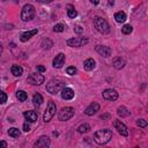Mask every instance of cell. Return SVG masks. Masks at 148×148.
I'll return each instance as SVG.
<instances>
[{"instance_id": "f1b7e54d", "label": "cell", "mask_w": 148, "mask_h": 148, "mask_svg": "<svg viewBox=\"0 0 148 148\" xmlns=\"http://www.w3.org/2000/svg\"><path fill=\"white\" fill-rule=\"evenodd\" d=\"M52 45H53V43H52L50 39H44V40H43V43H42V47H43L44 50H45V49H47V50H49V49H51V46H52Z\"/></svg>"}, {"instance_id": "ba28073f", "label": "cell", "mask_w": 148, "mask_h": 148, "mask_svg": "<svg viewBox=\"0 0 148 148\" xmlns=\"http://www.w3.org/2000/svg\"><path fill=\"white\" fill-rule=\"evenodd\" d=\"M88 43V39L86 37H79V38H69L67 40V45L72 46V47H79V46H83Z\"/></svg>"}, {"instance_id": "e575fe53", "label": "cell", "mask_w": 148, "mask_h": 148, "mask_svg": "<svg viewBox=\"0 0 148 148\" xmlns=\"http://www.w3.org/2000/svg\"><path fill=\"white\" fill-rule=\"evenodd\" d=\"M23 130H24L25 132H29V131H30V125L28 124V121H25V123L23 124Z\"/></svg>"}, {"instance_id": "7402d4cb", "label": "cell", "mask_w": 148, "mask_h": 148, "mask_svg": "<svg viewBox=\"0 0 148 148\" xmlns=\"http://www.w3.org/2000/svg\"><path fill=\"white\" fill-rule=\"evenodd\" d=\"M43 96L39 94V92H37V94H35L34 95V97H32V102H34V104L36 105V106H39L42 103H43Z\"/></svg>"}, {"instance_id": "2e32d148", "label": "cell", "mask_w": 148, "mask_h": 148, "mask_svg": "<svg viewBox=\"0 0 148 148\" xmlns=\"http://www.w3.org/2000/svg\"><path fill=\"white\" fill-rule=\"evenodd\" d=\"M50 143H51L50 139H49L47 136L43 135V136H40V138L35 142V147H49Z\"/></svg>"}, {"instance_id": "603a6c76", "label": "cell", "mask_w": 148, "mask_h": 148, "mask_svg": "<svg viewBox=\"0 0 148 148\" xmlns=\"http://www.w3.org/2000/svg\"><path fill=\"white\" fill-rule=\"evenodd\" d=\"M117 113L120 116V117H128L131 114V112L125 108V106H119L118 110H117Z\"/></svg>"}, {"instance_id": "3957f363", "label": "cell", "mask_w": 148, "mask_h": 148, "mask_svg": "<svg viewBox=\"0 0 148 148\" xmlns=\"http://www.w3.org/2000/svg\"><path fill=\"white\" fill-rule=\"evenodd\" d=\"M94 25L95 28L97 29V31L102 32V34H109L110 32V25L109 23L106 22L105 18L103 17H99V16H96L94 18Z\"/></svg>"}, {"instance_id": "4fadbf2b", "label": "cell", "mask_w": 148, "mask_h": 148, "mask_svg": "<svg viewBox=\"0 0 148 148\" xmlns=\"http://www.w3.org/2000/svg\"><path fill=\"white\" fill-rule=\"evenodd\" d=\"M23 116H24V118H25V120H27L28 123H35V121L37 120V118H38L37 112H36V111H32V110L25 111V112L23 113Z\"/></svg>"}, {"instance_id": "f546056e", "label": "cell", "mask_w": 148, "mask_h": 148, "mask_svg": "<svg viewBox=\"0 0 148 148\" xmlns=\"http://www.w3.org/2000/svg\"><path fill=\"white\" fill-rule=\"evenodd\" d=\"M64 29H65V25L61 24V23H58V24H56L53 27V31L54 32H61V31H64Z\"/></svg>"}, {"instance_id": "5bb4252c", "label": "cell", "mask_w": 148, "mask_h": 148, "mask_svg": "<svg viewBox=\"0 0 148 148\" xmlns=\"http://www.w3.org/2000/svg\"><path fill=\"white\" fill-rule=\"evenodd\" d=\"M101 56L103 57H109L111 56V49L109 46H105V45H97L96 49H95Z\"/></svg>"}, {"instance_id": "e0dca14e", "label": "cell", "mask_w": 148, "mask_h": 148, "mask_svg": "<svg viewBox=\"0 0 148 148\" xmlns=\"http://www.w3.org/2000/svg\"><path fill=\"white\" fill-rule=\"evenodd\" d=\"M37 32H38V30H37V29H34V30H29V31H25V32H23V34L21 35L20 39H21V42H27V40H28V39H30L32 36H35Z\"/></svg>"}, {"instance_id": "d6986e66", "label": "cell", "mask_w": 148, "mask_h": 148, "mask_svg": "<svg viewBox=\"0 0 148 148\" xmlns=\"http://www.w3.org/2000/svg\"><path fill=\"white\" fill-rule=\"evenodd\" d=\"M95 66H96V62L92 58H89L83 62V67H84L86 71H91V69L95 68Z\"/></svg>"}, {"instance_id": "9c48e42d", "label": "cell", "mask_w": 148, "mask_h": 148, "mask_svg": "<svg viewBox=\"0 0 148 148\" xmlns=\"http://www.w3.org/2000/svg\"><path fill=\"white\" fill-rule=\"evenodd\" d=\"M113 126H114V128L118 131L119 134H121V135H124V136H127V135H128L127 127H126L125 124H123L120 120H114V121H113Z\"/></svg>"}, {"instance_id": "60d3db41", "label": "cell", "mask_w": 148, "mask_h": 148, "mask_svg": "<svg viewBox=\"0 0 148 148\" xmlns=\"http://www.w3.org/2000/svg\"><path fill=\"white\" fill-rule=\"evenodd\" d=\"M1 52H2V45L0 44V54H1Z\"/></svg>"}, {"instance_id": "ab89813d", "label": "cell", "mask_w": 148, "mask_h": 148, "mask_svg": "<svg viewBox=\"0 0 148 148\" xmlns=\"http://www.w3.org/2000/svg\"><path fill=\"white\" fill-rule=\"evenodd\" d=\"M110 116L109 114H104V116H102V118H109Z\"/></svg>"}, {"instance_id": "7a4b0ae2", "label": "cell", "mask_w": 148, "mask_h": 148, "mask_svg": "<svg viewBox=\"0 0 148 148\" xmlns=\"http://www.w3.org/2000/svg\"><path fill=\"white\" fill-rule=\"evenodd\" d=\"M65 87H66V82L64 80H61V79H54V80L49 81V83L46 84V90L50 94L54 95V94L61 91V89L65 88Z\"/></svg>"}, {"instance_id": "cb8c5ba5", "label": "cell", "mask_w": 148, "mask_h": 148, "mask_svg": "<svg viewBox=\"0 0 148 148\" xmlns=\"http://www.w3.org/2000/svg\"><path fill=\"white\" fill-rule=\"evenodd\" d=\"M8 134H9V136H12V138H18L21 133H20L18 128H16V127H12V128L8 130Z\"/></svg>"}, {"instance_id": "74e56055", "label": "cell", "mask_w": 148, "mask_h": 148, "mask_svg": "<svg viewBox=\"0 0 148 148\" xmlns=\"http://www.w3.org/2000/svg\"><path fill=\"white\" fill-rule=\"evenodd\" d=\"M0 147H2V148H6V147H7V142H6V141H2V140H0Z\"/></svg>"}, {"instance_id": "7c38bea8", "label": "cell", "mask_w": 148, "mask_h": 148, "mask_svg": "<svg viewBox=\"0 0 148 148\" xmlns=\"http://www.w3.org/2000/svg\"><path fill=\"white\" fill-rule=\"evenodd\" d=\"M99 104L97 103V102H92L86 110H84V113L87 114V116H92V114H95L97 111H99Z\"/></svg>"}, {"instance_id": "9a60e30c", "label": "cell", "mask_w": 148, "mask_h": 148, "mask_svg": "<svg viewBox=\"0 0 148 148\" xmlns=\"http://www.w3.org/2000/svg\"><path fill=\"white\" fill-rule=\"evenodd\" d=\"M61 97L64 98V99H72L73 97H74V90L73 89H71V88H68V87H65V88H62L61 89Z\"/></svg>"}, {"instance_id": "4316f807", "label": "cell", "mask_w": 148, "mask_h": 148, "mask_svg": "<svg viewBox=\"0 0 148 148\" xmlns=\"http://www.w3.org/2000/svg\"><path fill=\"white\" fill-rule=\"evenodd\" d=\"M67 15L71 17V18H74V17H76V15H77V12L73 8V7H68V9H67Z\"/></svg>"}, {"instance_id": "d590c367", "label": "cell", "mask_w": 148, "mask_h": 148, "mask_svg": "<svg viewBox=\"0 0 148 148\" xmlns=\"http://www.w3.org/2000/svg\"><path fill=\"white\" fill-rule=\"evenodd\" d=\"M36 68H37V71H38V72H42V73H43V72H45V67H44V66H42V65H38Z\"/></svg>"}, {"instance_id": "83f0119b", "label": "cell", "mask_w": 148, "mask_h": 148, "mask_svg": "<svg viewBox=\"0 0 148 148\" xmlns=\"http://www.w3.org/2000/svg\"><path fill=\"white\" fill-rule=\"evenodd\" d=\"M121 31H123V34L128 35V34H131V32L133 31V28H132V25H130V24H125V25L121 28Z\"/></svg>"}, {"instance_id": "f35d334b", "label": "cell", "mask_w": 148, "mask_h": 148, "mask_svg": "<svg viewBox=\"0 0 148 148\" xmlns=\"http://www.w3.org/2000/svg\"><path fill=\"white\" fill-rule=\"evenodd\" d=\"M90 1H91V2L94 3V5H97V3L99 2V0H90Z\"/></svg>"}, {"instance_id": "52a82bcc", "label": "cell", "mask_w": 148, "mask_h": 148, "mask_svg": "<svg viewBox=\"0 0 148 148\" xmlns=\"http://www.w3.org/2000/svg\"><path fill=\"white\" fill-rule=\"evenodd\" d=\"M28 83L32 84V86H40L44 81H45V77L42 75V74H38V73H32L28 76L27 79Z\"/></svg>"}, {"instance_id": "44dd1931", "label": "cell", "mask_w": 148, "mask_h": 148, "mask_svg": "<svg viewBox=\"0 0 148 148\" xmlns=\"http://www.w3.org/2000/svg\"><path fill=\"white\" fill-rule=\"evenodd\" d=\"M114 18L118 23H124L126 21V14L124 12H117L114 14Z\"/></svg>"}, {"instance_id": "5b68a950", "label": "cell", "mask_w": 148, "mask_h": 148, "mask_svg": "<svg viewBox=\"0 0 148 148\" xmlns=\"http://www.w3.org/2000/svg\"><path fill=\"white\" fill-rule=\"evenodd\" d=\"M56 111H57V106H56V104H54L52 101H50V102L47 103V108H46L45 113H44V116H43L44 121H45V123L50 121V120L52 119V117L54 116Z\"/></svg>"}, {"instance_id": "8d00e7d4", "label": "cell", "mask_w": 148, "mask_h": 148, "mask_svg": "<svg viewBox=\"0 0 148 148\" xmlns=\"http://www.w3.org/2000/svg\"><path fill=\"white\" fill-rule=\"evenodd\" d=\"M36 1H38V2H40V3H50V2H52L53 0H36Z\"/></svg>"}, {"instance_id": "b9f144b4", "label": "cell", "mask_w": 148, "mask_h": 148, "mask_svg": "<svg viewBox=\"0 0 148 148\" xmlns=\"http://www.w3.org/2000/svg\"><path fill=\"white\" fill-rule=\"evenodd\" d=\"M112 3H113V1L112 0H109V5H112Z\"/></svg>"}, {"instance_id": "1f68e13d", "label": "cell", "mask_w": 148, "mask_h": 148, "mask_svg": "<svg viewBox=\"0 0 148 148\" xmlns=\"http://www.w3.org/2000/svg\"><path fill=\"white\" fill-rule=\"evenodd\" d=\"M6 101H7V95H6V92H3L2 90H0V104L6 103Z\"/></svg>"}, {"instance_id": "8fae6325", "label": "cell", "mask_w": 148, "mask_h": 148, "mask_svg": "<svg viewBox=\"0 0 148 148\" xmlns=\"http://www.w3.org/2000/svg\"><path fill=\"white\" fill-rule=\"evenodd\" d=\"M64 64H65V54H64V53H59V54H57L56 58H54L53 61H52V65H53V67H56V68H60V67H62Z\"/></svg>"}, {"instance_id": "ffe728a7", "label": "cell", "mask_w": 148, "mask_h": 148, "mask_svg": "<svg viewBox=\"0 0 148 148\" xmlns=\"http://www.w3.org/2000/svg\"><path fill=\"white\" fill-rule=\"evenodd\" d=\"M10 71H12V74L14 76H21L23 74V68L21 66H18V65H13Z\"/></svg>"}, {"instance_id": "484cf974", "label": "cell", "mask_w": 148, "mask_h": 148, "mask_svg": "<svg viewBox=\"0 0 148 148\" xmlns=\"http://www.w3.org/2000/svg\"><path fill=\"white\" fill-rule=\"evenodd\" d=\"M90 131V126L88 125V124H82V125H80L79 127H77V132L79 133H88Z\"/></svg>"}, {"instance_id": "4dcf8cb0", "label": "cell", "mask_w": 148, "mask_h": 148, "mask_svg": "<svg viewBox=\"0 0 148 148\" xmlns=\"http://www.w3.org/2000/svg\"><path fill=\"white\" fill-rule=\"evenodd\" d=\"M66 72H67V74H68V75H74V74H76L77 69H76L74 66H69V67L66 69Z\"/></svg>"}, {"instance_id": "ac0fdd59", "label": "cell", "mask_w": 148, "mask_h": 148, "mask_svg": "<svg viewBox=\"0 0 148 148\" xmlns=\"http://www.w3.org/2000/svg\"><path fill=\"white\" fill-rule=\"evenodd\" d=\"M125 65H126V61H125L123 58H120V57L114 58V60H113V66H114L116 69H121Z\"/></svg>"}, {"instance_id": "d6a6232c", "label": "cell", "mask_w": 148, "mask_h": 148, "mask_svg": "<svg viewBox=\"0 0 148 148\" xmlns=\"http://www.w3.org/2000/svg\"><path fill=\"white\" fill-rule=\"evenodd\" d=\"M136 125L140 126V127H146L147 126V121L145 119H138L136 120Z\"/></svg>"}, {"instance_id": "8992f818", "label": "cell", "mask_w": 148, "mask_h": 148, "mask_svg": "<svg viewBox=\"0 0 148 148\" xmlns=\"http://www.w3.org/2000/svg\"><path fill=\"white\" fill-rule=\"evenodd\" d=\"M73 116H74V109L73 108H69V106L62 108L59 111V114H58L59 120H61V121H66V120L71 119Z\"/></svg>"}, {"instance_id": "277c9868", "label": "cell", "mask_w": 148, "mask_h": 148, "mask_svg": "<svg viewBox=\"0 0 148 148\" xmlns=\"http://www.w3.org/2000/svg\"><path fill=\"white\" fill-rule=\"evenodd\" d=\"M35 16V7L30 3L28 5H24L23 8H22V12H21V18L22 21L27 22V21H30L32 20Z\"/></svg>"}, {"instance_id": "d4e9b609", "label": "cell", "mask_w": 148, "mask_h": 148, "mask_svg": "<svg viewBox=\"0 0 148 148\" xmlns=\"http://www.w3.org/2000/svg\"><path fill=\"white\" fill-rule=\"evenodd\" d=\"M16 97L18 98L20 102H24V101L28 98V95H27L25 91H23V90H18V91L16 92Z\"/></svg>"}, {"instance_id": "836d02e7", "label": "cell", "mask_w": 148, "mask_h": 148, "mask_svg": "<svg viewBox=\"0 0 148 148\" xmlns=\"http://www.w3.org/2000/svg\"><path fill=\"white\" fill-rule=\"evenodd\" d=\"M74 31H75L76 34H82V32H83V28H82L81 25H76V27L74 28Z\"/></svg>"}, {"instance_id": "30bf717a", "label": "cell", "mask_w": 148, "mask_h": 148, "mask_svg": "<svg viewBox=\"0 0 148 148\" xmlns=\"http://www.w3.org/2000/svg\"><path fill=\"white\" fill-rule=\"evenodd\" d=\"M103 97H104V99H106V101L113 102V101H116V99L118 98V92H117L114 89H106V90H104V92H103Z\"/></svg>"}, {"instance_id": "6da1fadb", "label": "cell", "mask_w": 148, "mask_h": 148, "mask_svg": "<svg viewBox=\"0 0 148 148\" xmlns=\"http://www.w3.org/2000/svg\"><path fill=\"white\" fill-rule=\"evenodd\" d=\"M112 138V132L109 128H104V130H99L94 134V140L96 143L98 145H105L108 143Z\"/></svg>"}]
</instances>
